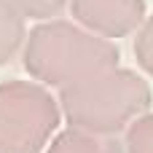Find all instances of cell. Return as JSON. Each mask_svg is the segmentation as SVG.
Instances as JSON below:
<instances>
[{
  "instance_id": "cell-1",
  "label": "cell",
  "mask_w": 153,
  "mask_h": 153,
  "mask_svg": "<svg viewBox=\"0 0 153 153\" xmlns=\"http://www.w3.org/2000/svg\"><path fill=\"white\" fill-rule=\"evenodd\" d=\"M27 73L40 86L70 89L105 70L118 67V48L113 40L97 38L70 22H40L27 32L24 48Z\"/></svg>"
},
{
  "instance_id": "cell-2",
  "label": "cell",
  "mask_w": 153,
  "mask_h": 153,
  "mask_svg": "<svg viewBox=\"0 0 153 153\" xmlns=\"http://www.w3.org/2000/svg\"><path fill=\"white\" fill-rule=\"evenodd\" d=\"M153 91L134 70L113 67L59 91V110L70 129L113 137L148 113Z\"/></svg>"
},
{
  "instance_id": "cell-3",
  "label": "cell",
  "mask_w": 153,
  "mask_h": 153,
  "mask_svg": "<svg viewBox=\"0 0 153 153\" xmlns=\"http://www.w3.org/2000/svg\"><path fill=\"white\" fill-rule=\"evenodd\" d=\"M62 121L59 100L35 81L0 83V153H43Z\"/></svg>"
},
{
  "instance_id": "cell-4",
  "label": "cell",
  "mask_w": 153,
  "mask_h": 153,
  "mask_svg": "<svg viewBox=\"0 0 153 153\" xmlns=\"http://www.w3.org/2000/svg\"><path fill=\"white\" fill-rule=\"evenodd\" d=\"M70 11L86 32L113 40L143 27L145 0H70Z\"/></svg>"
},
{
  "instance_id": "cell-5",
  "label": "cell",
  "mask_w": 153,
  "mask_h": 153,
  "mask_svg": "<svg viewBox=\"0 0 153 153\" xmlns=\"http://www.w3.org/2000/svg\"><path fill=\"white\" fill-rule=\"evenodd\" d=\"M27 30L24 16L11 0H0V65L16 56L19 48H24Z\"/></svg>"
},
{
  "instance_id": "cell-6",
  "label": "cell",
  "mask_w": 153,
  "mask_h": 153,
  "mask_svg": "<svg viewBox=\"0 0 153 153\" xmlns=\"http://www.w3.org/2000/svg\"><path fill=\"white\" fill-rule=\"evenodd\" d=\"M46 153H118V148L110 137H97L67 126L51 140Z\"/></svg>"
},
{
  "instance_id": "cell-7",
  "label": "cell",
  "mask_w": 153,
  "mask_h": 153,
  "mask_svg": "<svg viewBox=\"0 0 153 153\" xmlns=\"http://www.w3.org/2000/svg\"><path fill=\"white\" fill-rule=\"evenodd\" d=\"M124 153H153V113L140 116L126 129Z\"/></svg>"
},
{
  "instance_id": "cell-8",
  "label": "cell",
  "mask_w": 153,
  "mask_h": 153,
  "mask_svg": "<svg viewBox=\"0 0 153 153\" xmlns=\"http://www.w3.org/2000/svg\"><path fill=\"white\" fill-rule=\"evenodd\" d=\"M11 3L22 11L24 19H38V22H51L67 5V0H11Z\"/></svg>"
},
{
  "instance_id": "cell-9",
  "label": "cell",
  "mask_w": 153,
  "mask_h": 153,
  "mask_svg": "<svg viewBox=\"0 0 153 153\" xmlns=\"http://www.w3.org/2000/svg\"><path fill=\"white\" fill-rule=\"evenodd\" d=\"M134 56H137V65L153 78V13L143 22V27L137 30V38H134Z\"/></svg>"
}]
</instances>
